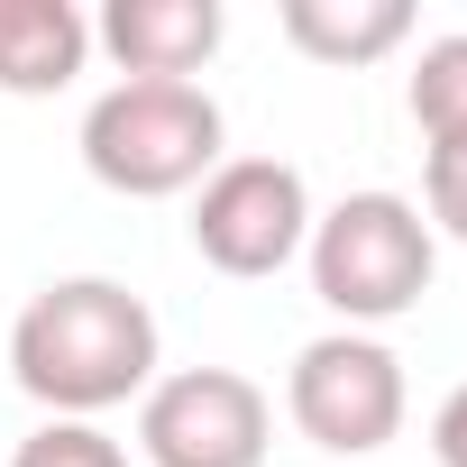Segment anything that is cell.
<instances>
[{
  "instance_id": "cell-11",
  "label": "cell",
  "mask_w": 467,
  "mask_h": 467,
  "mask_svg": "<svg viewBox=\"0 0 467 467\" xmlns=\"http://www.w3.org/2000/svg\"><path fill=\"white\" fill-rule=\"evenodd\" d=\"M10 467H129V449H119L101 421H37V431L10 449Z\"/></svg>"
},
{
  "instance_id": "cell-12",
  "label": "cell",
  "mask_w": 467,
  "mask_h": 467,
  "mask_svg": "<svg viewBox=\"0 0 467 467\" xmlns=\"http://www.w3.org/2000/svg\"><path fill=\"white\" fill-rule=\"evenodd\" d=\"M421 202H431V229L467 248V138H431L421 156Z\"/></svg>"
},
{
  "instance_id": "cell-6",
  "label": "cell",
  "mask_w": 467,
  "mask_h": 467,
  "mask_svg": "<svg viewBox=\"0 0 467 467\" xmlns=\"http://www.w3.org/2000/svg\"><path fill=\"white\" fill-rule=\"evenodd\" d=\"M285 412L303 440H321L330 458H367L403 431V358L367 330H330L294 358L285 376Z\"/></svg>"
},
{
  "instance_id": "cell-1",
  "label": "cell",
  "mask_w": 467,
  "mask_h": 467,
  "mask_svg": "<svg viewBox=\"0 0 467 467\" xmlns=\"http://www.w3.org/2000/svg\"><path fill=\"white\" fill-rule=\"evenodd\" d=\"M10 376L56 421H92L156 385V312L110 275H65V285L28 294V312L10 330Z\"/></svg>"
},
{
  "instance_id": "cell-2",
  "label": "cell",
  "mask_w": 467,
  "mask_h": 467,
  "mask_svg": "<svg viewBox=\"0 0 467 467\" xmlns=\"http://www.w3.org/2000/svg\"><path fill=\"white\" fill-rule=\"evenodd\" d=\"M83 165L92 183L129 192V202H165V192H202V174L220 165V101L202 83H110L83 110Z\"/></svg>"
},
{
  "instance_id": "cell-9",
  "label": "cell",
  "mask_w": 467,
  "mask_h": 467,
  "mask_svg": "<svg viewBox=\"0 0 467 467\" xmlns=\"http://www.w3.org/2000/svg\"><path fill=\"white\" fill-rule=\"evenodd\" d=\"M275 19L321 65H376L412 37V0H285Z\"/></svg>"
},
{
  "instance_id": "cell-7",
  "label": "cell",
  "mask_w": 467,
  "mask_h": 467,
  "mask_svg": "<svg viewBox=\"0 0 467 467\" xmlns=\"http://www.w3.org/2000/svg\"><path fill=\"white\" fill-rule=\"evenodd\" d=\"M220 0H110L92 37L119 56L129 83H192L220 56Z\"/></svg>"
},
{
  "instance_id": "cell-4",
  "label": "cell",
  "mask_w": 467,
  "mask_h": 467,
  "mask_svg": "<svg viewBox=\"0 0 467 467\" xmlns=\"http://www.w3.org/2000/svg\"><path fill=\"white\" fill-rule=\"evenodd\" d=\"M275 403L239 367H174L138 394V449L156 467H266Z\"/></svg>"
},
{
  "instance_id": "cell-13",
  "label": "cell",
  "mask_w": 467,
  "mask_h": 467,
  "mask_svg": "<svg viewBox=\"0 0 467 467\" xmlns=\"http://www.w3.org/2000/svg\"><path fill=\"white\" fill-rule=\"evenodd\" d=\"M431 458H440V467H467V385L440 394V412H431Z\"/></svg>"
},
{
  "instance_id": "cell-3",
  "label": "cell",
  "mask_w": 467,
  "mask_h": 467,
  "mask_svg": "<svg viewBox=\"0 0 467 467\" xmlns=\"http://www.w3.org/2000/svg\"><path fill=\"white\" fill-rule=\"evenodd\" d=\"M303 257H312V294L339 321H403L431 294L440 239H431L421 202H403V192H348L339 211L312 220Z\"/></svg>"
},
{
  "instance_id": "cell-5",
  "label": "cell",
  "mask_w": 467,
  "mask_h": 467,
  "mask_svg": "<svg viewBox=\"0 0 467 467\" xmlns=\"http://www.w3.org/2000/svg\"><path fill=\"white\" fill-rule=\"evenodd\" d=\"M312 239V192L285 156H220L192 192V248L220 275H275Z\"/></svg>"
},
{
  "instance_id": "cell-8",
  "label": "cell",
  "mask_w": 467,
  "mask_h": 467,
  "mask_svg": "<svg viewBox=\"0 0 467 467\" xmlns=\"http://www.w3.org/2000/svg\"><path fill=\"white\" fill-rule=\"evenodd\" d=\"M92 56V19L74 0H0V92H65Z\"/></svg>"
},
{
  "instance_id": "cell-10",
  "label": "cell",
  "mask_w": 467,
  "mask_h": 467,
  "mask_svg": "<svg viewBox=\"0 0 467 467\" xmlns=\"http://www.w3.org/2000/svg\"><path fill=\"white\" fill-rule=\"evenodd\" d=\"M412 119H421V138H467V28L421 47V65H412Z\"/></svg>"
}]
</instances>
